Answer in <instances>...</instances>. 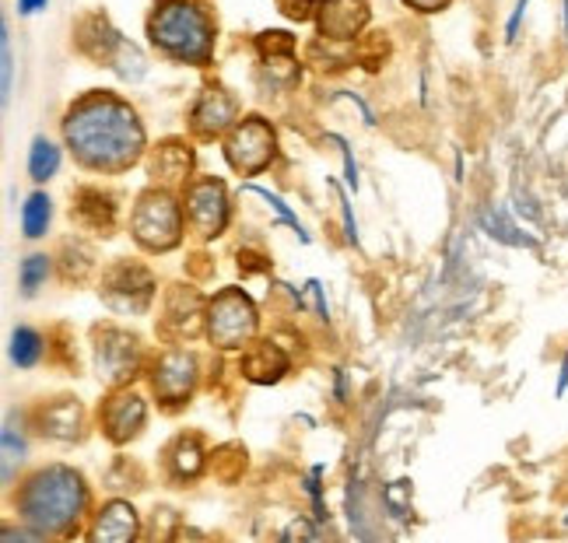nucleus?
Segmentation results:
<instances>
[{
  "label": "nucleus",
  "mask_w": 568,
  "mask_h": 543,
  "mask_svg": "<svg viewBox=\"0 0 568 543\" xmlns=\"http://www.w3.org/2000/svg\"><path fill=\"white\" fill-rule=\"evenodd\" d=\"M63 137H68V144L84 165L102 172L126 168L144 147V130L138 113L113 92H95L81 99L63 116Z\"/></svg>",
  "instance_id": "f257e3e1"
},
{
  "label": "nucleus",
  "mask_w": 568,
  "mask_h": 543,
  "mask_svg": "<svg viewBox=\"0 0 568 543\" xmlns=\"http://www.w3.org/2000/svg\"><path fill=\"white\" fill-rule=\"evenodd\" d=\"M151 42L183 63H207L214 50V29L211 18L193 0H162L148 21Z\"/></svg>",
  "instance_id": "f03ea898"
},
{
  "label": "nucleus",
  "mask_w": 568,
  "mask_h": 543,
  "mask_svg": "<svg viewBox=\"0 0 568 543\" xmlns=\"http://www.w3.org/2000/svg\"><path fill=\"white\" fill-rule=\"evenodd\" d=\"M84 494L89 491L74 470L50 467L29 481V491L21 494V512L42 533H68L84 509Z\"/></svg>",
  "instance_id": "7ed1b4c3"
},
{
  "label": "nucleus",
  "mask_w": 568,
  "mask_h": 543,
  "mask_svg": "<svg viewBox=\"0 0 568 543\" xmlns=\"http://www.w3.org/2000/svg\"><path fill=\"white\" fill-rule=\"evenodd\" d=\"M134 235L148 249H172L180 243V211L165 193H148L134 211Z\"/></svg>",
  "instance_id": "20e7f679"
},
{
  "label": "nucleus",
  "mask_w": 568,
  "mask_h": 543,
  "mask_svg": "<svg viewBox=\"0 0 568 543\" xmlns=\"http://www.w3.org/2000/svg\"><path fill=\"white\" fill-rule=\"evenodd\" d=\"M256 326V313L250 306V298L243 291L229 288L225 295L214 298L211 306V340L217 347H229V351H235V347H243L253 334Z\"/></svg>",
  "instance_id": "39448f33"
},
{
  "label": "nucleus",
  "mask_w": 568,
  "mask_h": 543,
  "mask_svg": "<svg viewBox=\"0 0 568 543\" xmlns=\"http://www.w3.org/2000/svg\"><path fill=\"white\" fill-rule=\"evenodd\" d=\"M225 155L232 162V168H239L243 176H253V172L267 168V162L274 158V134L264 120H246L243 126H235V134L229 137Z\"/></svg>",
  "instance_id": "423d86ee"
},
{
  "label": "nucleus",
  "mask_w": 568,
  "mask_h": 543,
  "mask_svg": "<svg viewBox=\"0 0 568 543\" xmlns=\"http://www.w3.org/2000/svg\"><path fill=\"white\" fill-rule=\"evenodd\" d=\"M186 207H190L186 211L190 214V225L201 232V238H214L217 232L225 228L229 204H225L222 183H196V186H190Z\"/></svg>",
  "instance_id": "0eeeda50"
},
{
  "label": "nucleus",
  "mask_w": 568,
  "mask_h": 543,
  "mask_svg": "<svg viewBox=\"0 0 568 543\" xmlns=\"http://www.w3.org/2000/svg\"><path fill=\"white\" fill-rule=\"evenodd\" d=\"M193 376H196V361L193 355L186 351H172L159 361L155 368V393L169 403V407H176L190 397V389H193Z\"/></svg>",
  "instance_id": "6e6552de"
},
{
  "label": "nucleus",
  "mask_w": 568,
  "mask_h": 543,
  "mask_svg": "<svg viewBox=\"0 0 568 543\" xmlns=\"http://www.w3.org/2000/svg\"><path fill=\"white\" fill-rule=\"evenodd\" d=\"M320 11V29L326 39H355L368 18L365 0H326Z\"/></svg>",
  "instance_id": "1a4fd4ad"
},
{
  "label": "nucleus",
  "mask_w": 568,
  "mask_h": 543,
  "mask_svg": "<svg viewBox=\"0 0 568 543\" xmlns=\"http://www.w3.org/2000/svg\"><path fill=\"white\" fill-rule=\"evenodd\" d=\"M138 533V515L126 502H109L99 515H95V526H92V540H105V543H123Z\"/></svg>",
  "instance_id": "9d476101"
},
{
  "label": "nucleus",
  "mask_w": 568,
  "mask_h": 543,
  "mask_svg": "<svg viewBox=\"0 0 568 543\" xmlns=\"http://www.w3.org/2000/svg\"><path fill=\"white\" fill-rule=\"evenodd\" d=\"M235 120V102L225 92H207L193 109V126L201 134H222V130Z\"/></svg>",
  "instance_id": "9b49d317"
},
{
  "label": "nucleus",
  "mask_w": 568,
  "mask_h": 543,
  "mask_svg": "<svg viewBox=\"0 0 568 543\" xmlns=\"http://www.w3.org/2000/svg\"><path fill=\"white\" fill-rule=\"evenodd\" d=\"M144 424V403L138 397H120L109 403L105 410V428H109V439H134V434L141 431Z\"/></svg>",
  "instance_id": "f8f14e48"
},
{
  "label": "nucleus",
  "mask_w": 568,
  "mask_h": 543,
  "mask_svg": "<svg viewBox=\"0 0 568 543\" xmlns=\"http://www.w3.org/2000/svg\"><path fill=\"white\" fill-rule=\"evenodd\" d=\"M113 337H105V344L99 340V372H105V379H126V372L138 361V340L116 334V344H109Z\"/></svg>",
  "instance_id": "ddd939ff"
},
{
  "label": "nucleus",
  "mask_w": 568,
  "mask_h": 543,
  "mask_svg": "<svg viewBox=\"0 0 568 543\" xmlns=\"http://www.w3.org/2000/svg\"><path fill=\"white\" fill-rule=\"evenodd\" d=\"M284 368H288V361H284V355L277 351L274 344H260L256 351L243 361V372L253 382H274V379H281Z\"/></svg>",
  "instance_id": "4468645a"
},
{
  "label": "nucleus",
  "mask_w": 568,
  "mask_h": 543,
  "mask_svg": "<svg viewBox=\"0 0 568 543\" xmlns=\"http://www.w3.org/2000/svg\"><path fill=\"white\" fill-rule=\"evenodd\" d=\"M60 172V147L50 137H36L29 151V176L36 183H47Z\"/></svg>",
  "instance_id": "2eb2a0df"
},
{
  "label": "nucleus",
  "mask_w": 568,
  "mask_h": 543,
  "mask_svg": "<svg viewBox=\"0 0 568 543\" xmlns=\"http://www.w3.org/2000/svg\"><path fill=\"white\" fill-rule=\"evenodd\" d=\"M50 217H53L50 197L47 193H32L26 207H21V232H26V238H42L50 228Z\"/></svg>",
  "instance_id": "dca6fc26"
},
{
  "label": "nucleus",
  "mask_w": 568,
  "mask_h": 543,
  "mask_svg": "<svg viewBox=\"0 0 568 543\" xmlns=\"http://www.w3.org/2000/svg\"><path fill=\"white\" fill-rule=\"evenodd\" d=\"M480 225H485V232L491 238H498V243H506V246H530V238L509 222V214L501 207H491V211L480 214Z\"/></svg>",
  "instance_id": "f3484780"
},
{
  "label": "nucleus",
  "mask_w": 568,
  "mask_h": 543,
  "mask_svg": "<svg viewBox=\"0 0 568 543\" xmlns=\"http://www.w3.org/2000/svg\"><path fill=\"white\" fill-rule=\"evenodd\" d=\"M42 355V337L36 330H29V326H18V330L11 334V361L18 368H32Z\"/></svg>",
  "instance_id": "a211bd4d"
},
{
  "label": "nucleus",
  "mask_w": 568,
  "mask_h": 543,
  "mask_svg": "<svg viewBox=\"0 0 568 543\" xmlns=\"http://www.w3.org/2000/svg\"><path fill=\"white\" fill-rule=\"evenodd\" d=\"M47 277H50V259L42 256V253H32L26 264H21V274H18V285L26 295H36L42 285H47Z\"/></svg>",
  "instance_id": "6ab92c4d"
},
{
  "label": "nucleus",
  "mask_w": 568,
  "mask_h": 543,
  "mask_svg": "<svg viewBox=\"0 0 568 543\" xmlns=\"http://www.w3.org/2000/svg\"><path fill=\"white\" fill-rule=\"evenodd\" d=\"M246 193H256V197H260V201H264L267 207H274V214L281 217V222H284V225H288L292 232H298V238H302V243H310V235H305L302 222H298V217L292 214V207H288V204H284L281 197H277V193H271V189H264V186H256V183H246Z\"/></svg>",
  "instance_id": "aec40b11"
},
{
  "label": "nucleus",
  "mask_w": 568,
  "mask_h": 543,
  "mask_svg": "<svg viewBox=\"0 0 568 543\" xmlns=\"http://www.w3.org/2000/svg\"><path fill=\"white\" fill-rule=\"evenodd\" d=\"M0 74H4V81H0V92H4V105L11 102V92H14V53H11V32H8V21H0Z\"/></svg>",
  "instance_id": "412c9836"
},
{
  "label": "nucleus",
  "mask_w": 568,
  "mask_h": 543,
  "mask_svg": "<svg viewBox=\"0 0 568 543\" xmlns=\"http://www.w3.org/2000/svg\"><path fill=\"white\" fill-rule=\"evenodd\" d=\"M172 467H176L180 477H196V470H201V445H196V439H180L176 442Z\"/></svg>",
  "instance_id": "4be33fe9"
},
{
  "label": "nucleus",
  "mask_w": 568,
  "mask_h": 543,
  "mask_svg": "<svg viewBox=\"0 0 568 543\" xmlns=\"http://www.w3.org/2000/svg\"><path fill=\"white\" fill-rule=\"evenodd\" d=\"M21 455H26V442L14 439V428L4 424V484H11L14 463H21Z\"/></svg>",
  "instance_id": "5701e85b"
},
{
  "label": "nucleus",
  "mask_w": 568,
  "mask_h": 543,
  "mask_svg": "<svg viewBox=\"0 0 568 543\" xmlns=\"http://www.w3.org/2000/svg\"><path fill=\"white\" fill-rule=\"evenodd\" d=\"M331 186H334V193H337V204H341V217H344V238L352 246H358V225H355V214H352V204H347V197H344V189L331 180Z\"/></svg>",
  "instance_id": "b1692460"
},
{
  "label": "nucleus",
  "mask_w": 568,
  "mask_h": 543,
  "mask_svg": "<svg viewBox=\"0 0 568 543\" xmlns=\"http://www.w3.org/2000/svg\"><path fill=\"white\" fill-rule=\"evenodd\" d=\"M320 477H323V467H313L310 470V481H305V488H310V498H313V509H316V523H323L326 519V509H323V491H320Z\"/></svg>",
  "instance_id": "393cba45"
},
{
  "label": "nucleus",
  "mask_w": 568,
  "mask_h": 543,
  "mask_svg": "<svg viewBox=\"0 0 568 543\" xmlns=\"http://www.w3.org/2000/svg\"><path fill=\"white\" fill-rule=\"evenodd\" d=\"M334 144L341 147V158H344V180H347V186L358 189V165H355V158H352V147H347V141H344V137H334Z\"/></svg>",
  "instance_id": "a878e982"
},
{
  "label": "nucleus",
  "mask_w": 568,
  "mask_h": 543,
  "mask_svg": "<svg viewBox=\"0 0 568 543\" xmlns=\"http://www.w3.org/2000/svg\"><path fill=\"white\" fill-rule=\"evenodd\" d=\"M527 18V0H516V8H513V18H509V25H506V39L516 42L519 35V21Z\"/></svg>",
  "instance_id": "bb28decb"
},
{
  "label": "nucleus",
  "mask_w": 568,
  "mask_h": 543,
  "mask_svg": "<svg viewBox=\"0 0 568 543\" xmlns=\"http://www.w3.org/2000/svg\"><path fill=\"white\" fill-rule=\"evenodd\" d=\"M305 291L313 295V301H316V313H320V319H331V309H326V298H323V288H320V280H310L305 285Z\"/></svg>",
  "instance_id": "cd10ccee"
},
{
  "label": "nucleus",
  "mask_w": 568,
  "mask_h": 543,
  "mask_svg": "<svg viewBox=\"0 0 568 543\" xmlns=\"http://www.w3.org/2000/svg\"><path fill=\"white\" fill-rule=\"evenodd\" d=\"M47 8V0H18V14H36V11H42Z\"/></svg>",
  "instance_id": "c85d7f7f"
},
{
  "label": "nucleus",
  "mask_w": 568,
  "mask_h": 543,
  "mask_svg": "<svg viewBox=\"0 0 568 543\" xmlns=\"http://www.w3.org/2000/svg\"><path fill=\"white\" fill-rule=\"evenodd\" d=\"M407 4H414L418 11H435V8H443L446 0H407Z\"/></svg>",
  "instance_id": "c756f323"
},
{
  "label": "nucleus",
  "mask_w": 568,
  "mask_h": 543,
  "mask_svg": "<svg viewBox=\"0 0 568 543\" xmlns=\"http://www.w3.org/2000/svg\"><path fill=\"white\" fill-rule=\"evenodd\" d=\"M565 389H568V358L561 361V376H558V397L565 393Z\"/></svg>",
  "instance_id": "7c9ffc66"
},
{
  "label": "nucleus",
  "mask_w": 568,
  "mask_h": 543,
  "mask_svg": "<svg viewBox=\"0 0 568 543\" xmlns=\"http://www.w3.org/2000/svg\"><path fill=\"white\" fill-rule=\"evenodd\" d=\"M565 32H568V0H565Z\"/></svg>",
  "instance_id": "2f4dec72"
}]
</instances>
